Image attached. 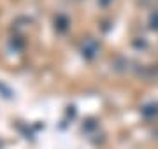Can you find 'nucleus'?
<instances>
[{
	"label": "nucleus",
	"mask_w": 158,
	"mask_h": 149,
	"mask_svg": "<svg viewBox=\"0 0 158 149\" xmlns=\"http://www.w3.org/2000/svg\"><path fill=\"white\" fill-rule=\"evenodd\" d=\"M151 26L153 28H158V11L151 16Z\"/></svg>",
	"instance_id": "obj_1"
},
{
	"label": "nucleus",
	"mask_w": 158,
	"mask_h": 149,
	"mask_svg": "<svg viewBox=\"0 0 158 149\" xmlns=\"http://www.w3.org/2000/svg\"><path fill=\"white\" fill-rule=\"evenodd\" d=\"M109 2H111V0H100V4H102V6H107Z\"/></svg>",
	"instance_id": "obj_2"
}]
</instances>
